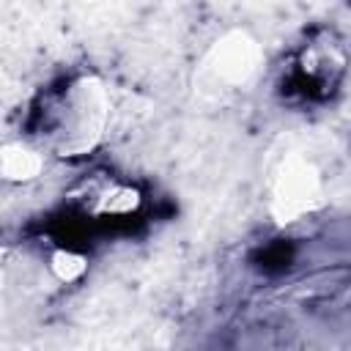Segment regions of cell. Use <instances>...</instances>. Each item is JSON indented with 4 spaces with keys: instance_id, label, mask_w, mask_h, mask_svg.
<instances>
[{
    "instance_id": "obj_1",
    "label": "cell",
    "mask_w": 351,
    "mask_h": 351,
    "mask_svg": "<svg viewBox=\"0 0 351 351\" xmlns=\"http://www.w3.org/2000/svg\"><path fill=\"white\" fill-rule=\"evenodd\" d=\"M110 110L104 80L93 71H80L44 101L38 137L55 156H85L104 140Z\"/></svg>"
},
{
    "instance_id": "obj_2",
    "label": "cell",
    "mask_w": 351,
    "mask_h": 351,
    "mask_svg": "<svg viewBox=\"0 0 351 351\" xmlns=\"http://www.w3.org/2000/svg\"><path fill=\"white\" fill-rule=\"evenodd\" d=\"M266 63L261 41L233 27L214 38L195 69V96L206 104H222L239 93H244L261 74Z\"/></svg>"
},
{
    "instance_id": "obj_3",
    "label": "cell",
    "mask_w": 351,
    "mask_h": 351,
    "mask_svg": "<svg viewBox=\"0 0 351 351\" xmlns=\"http://www.w3.org/2000/svg\"><path fill=\"white\" fill-rule=\"evenodd\" d=\"M324 203H326L324 173L315 165V159L307 156L304 151L282 154L266 181V211L274 219V225L280 228L296 225L313 217L315 211H321Z\"/></svg>"
},
{
    "instance_id": "obj_4",
    "label": "cell",
    "mask_w": 351,
    "mask_h": 351,
    "mask_svg": "<svg viewBox=\"0 0 351 351\" xmlns=\"http://www.w3.org/2000/svg\"><path fill=\"white\" fill-rule=\"evenodd\" d=\"M296 71L310 96H329L346 74V49L329 33H318L302 47Z\"/></svg>"
},
{
    "instance_id": "obj_5",
    "label": "cell",
    "mask_w": 351,
    "mask_h": 351,
    "mask_svg": "<svg viewBox=\"0 0 351 351\" xmlns=\"http://www.w3.org/2000/svg\"><path fill=\"white\" fill-rule=\"evenodd\" d=\"M44 170V154L27 143H3L0 148V176L8 184H27Z\"/></svg>"
},
{
    "instance_id": "obj_6",
    "label": "cell",
    "mask_w": 351,
    "mask_h": 351,
    "mask_svg": "<svg viewBox=\"0 0 351 351\" xmlns=\"http://www.w3.org/2000/svg\"><path fill=\"white\" fill-rule=\"evenodd\" d=\"M140 203H143V197H140V192L134 186L110 184L107 189L99 192L93 211L101 214V217H129V214H134L140 208Z\"/></svg>"
},
{
    "instance_id": "obj_7",
    "label": "cell",
    "mask_w": 351,
    "mask_h": 351,
    "mask_svg": "<svg viewBox=\"0 0 351 351\" xmlns=\"http://www.w3.org/2000/svg\"><path fill=\"white\" fill-rule=\"evenodd\" d=\"M49 271L55 280L71 285V282H80L88 271V258L71 247H58L49 252Z\"/></svg>"
}]
</instances>
